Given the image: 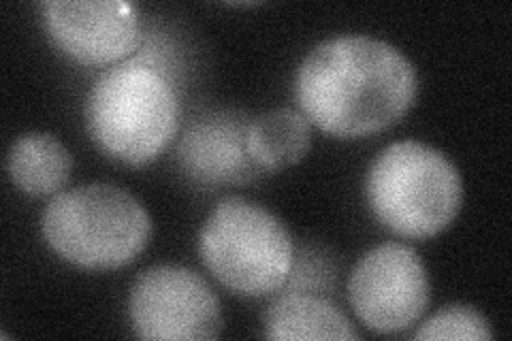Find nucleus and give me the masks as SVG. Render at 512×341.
Returning <instances> with one entry per match:
<instances>
[{
  "label": "nucleus",
  "instance_id": "4",
  "mask_svg": "<svg viewBox=\"0 0 512 341\" xmlns=\"http://www.w3.org/2000/svg\"><path fill=\"white\" fill-rule=\"evenodd\" d=\"M365 194L384 229L399 237L429 239L457 218L463 182L440 150L421 141H399L372 162Z\"/></svg>",
  "mask_w": 512,
  "mask_h": 341
},
{
  "label": "nucleus",
  "instance_id": "9",
  "mask_svg": "<svg viewBox=\"0 0 512 341\" xmlns=\"http://www.w3.org/2000/svg\"><path fill=\"white\" fill-rule=\"evenodd\" d=\"M242 113L222 111L192 122L178 145V165L201 186L246 184L261 175L248 154V126Z\"/></svg>",
  "mask_w": 512,
  "mask_h": 341
},
{
  "label": "nucleus",
  "instance_id": "12",
  "mask_svg": "<svg viewBox=\"0 0 512 341\" xmlns=\"http://www.w3.org/2000/svg\"><path fill=\"white\" fill-rule=\"evenodd\" d=\"M246 143L261 173H278L297 165L310 152V122L295 109L267 111L250 122Z\"/></svg>",
  "mask_w": 512,
  "mask_h": 341
},
{
  "label": "nucleus",
  "instance_id": "6",
  "mask_svg": "<svg viewBox=\"0 0 512 341\" xmlns=\"http://www.w3.org/2000/svg\"><path fill=\"white\" fill-rule=\"evenodd\" d=\"M128 316L141 339L207 341L222 331L220 301L197 271L156 265L135 280Z\"/></svg>",
  "mask_w": 512,
  "mask_h": 341
},
{
  "label": "nucleus",
  "instance_id": "11",
  "mask_svg": "<svg viewBox=\"0 0 512 341\" xmlns=\"http://www.w3.org/2000/svg\"><path fill=\"white\" fill-rule=\"evenodd\" d=\"M7 169L11 182L30 197H52L67 186L73 156L50 133H28L11 145Z\"/></svg>",
  "mask_w": 512,
  "mask_h": 341
},
{
  "label": "nucleus",
  "instance_id": "3",
  "mask_svg": "<svg viewBox=\"0 0 512 341\" xmlns=\"http://www.w3.org/2000/svg\"><path fill=\"white\" fill-rule=\"evenodd\" d=\"M43 237L60 258L84 269H120L146 250L152 220L131 192L88 184L60 192L43 211Z\"/></svg>",
  "mask_w": 512,
  "mask_h": 341
},
{
  "label": "nucleus",
  "instance_id": "2",
  "mask_svg": "<svg viewBox=\"0 0 512 341\" xmlns=\"http://www.w3.org/2000/svg\"><path fill=\"white\" fill-rule=\"evenodd\" d=\"M86 126L103 154L141 167L163 154L178 133L180 103L163 73L131 60L96 79Z\"/></svg>",
  "mask_w": 512,
  "mask_h": 341
},
{
  "label": "nucleus",
  "instance_id": "5",
  "mask_svg": "<svg viewBox=\"0 0 512 341\" xmlns=\"http://www.w3.org/2000/svg\"><path fill=\"white\" fill-rule=\"evenodd\" d=\"M201 261L216 282L239 297H269L293 273L295 248L284 222L259 203L229 197L199 235Z\"/></svg>",
  "mask_w": 512,
  "mask_h": 341
},
{
  "label": "nucleus",
  "instance_id": "8",
  "mask_svg": "<svg viewBox=\"0 0 512 341\" xmlns=\"http://www.w3.org/2000/svg\"><path fill=\"white\" fill-rule=\"evenodd\" d=\"M41 13L58 50L88 67L124 60L141 39L137 9L124 0H47Z\"/></svg>",
  "mask_w": 512,
  "mask_h": 341
},
{
  "label": "nucleus",
  "instance_id": "7",
  "mask_svg": "<svg viewBox=\"0 0 512 341\" xmlns=\"http://www.w3.org/2000/svg\"><path fill=\"white\" fill-rule=\"evenodd\" d=\"M348 299L370 331L402 333L427 312L431 299L429 273L421 256L406 243H382L352 269Z\"/></svg>",
  "mask_w": 512,
  "mask_h": 341
},
{
  "label": "nucleus",
  "instance_id": "10",
  "mask_svg": "<svg viewBox=\"0 0 512 341\" xmlns=\"http://www.w3.org/2000/svg\"><path fill=\"white\" fill-rule=\"evenodd\" d=\"M265 337L278 341H357L359 333L338 305L312 292H282L265 312Z\"/></svg>",
  "mask_w": 512,
  "mask_h": 341
},
{
  "label": "nucleus",
  "instance_id": "1",
  "mask_svg": "<svg viewBox=\"0 0 512 341\" xmlns=\"http://www.w3.org/2000/svg\"><path fill=\"white\" fill-rule=\"evenodd\" d=\"M416 92L414 64L391 43L363 35L316 45L295 77L303 118L340 139L387 131L412 109Z\"/></svg>",
  "mask_w": 512,
  "mask_h": 341
},
{
  "label": "nucleus",
  "instance_id": "13",
  "mask_svg": "<svg viewBox=\"0 0 512 341\" xmlns=\"http://www.w3.org/2000/svg\"><path fill=\"white\" fill-rule=\"evenodd\" d=\"M493 337L487 318L472 305H448L427 318L414 339H455V341H487Z\"/></svg>",
  "mask_w": 512,
  "mask_h": 341
}]
</instances>
